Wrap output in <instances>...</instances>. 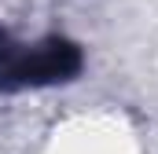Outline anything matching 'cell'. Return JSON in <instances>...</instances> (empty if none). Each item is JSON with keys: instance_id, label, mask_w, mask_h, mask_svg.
Returning a JSON list of instances; mask_svg holds the SVG:
<instances>
[{"instance_id": "6da1fadb", "label": "cell", "mask_w": 158, "mask_h": 154, "mask_svg": "<svg viewBox=\"0 0 158 154\" xmlns=\"http://www.w3.org/2000/svg\"><path fill=\"white\" fill-rule=\"evenodd\" d=\"M81 70L77 44L63 37H52L33 48H7L0 55V88H37V84H55L70 81Z\"/></svg>"}]
</instances>
